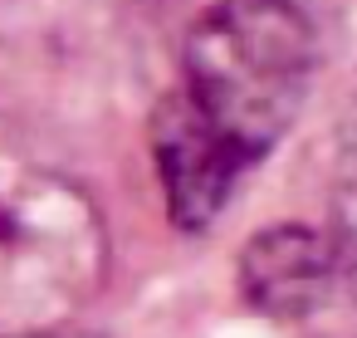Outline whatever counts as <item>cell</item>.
<instances>
[{
    "label": "cell",
    "instance_id": "1",
    "mask_svg": "<svg viewBox=\"0 0 357 338\" xmlns=\"http://www.w3.org/2000/svg\"><path fill=\"white\" fill-rule=\"evenodd\" d=\"M181 94L259 162L303 113L313 89V25L289 0H215L181 54Z\"/></svg>",
    "mask_w": 357,
    "mask_h": 338
},
{
    "label": "cell",
    "instance_id": "2",
    "mask_svg": "<svg viewBox=\"0 0 357 338\" xmlns=\"http://www.w3.org/2000/svg\"><path fill=\"white\" fill-rule=\"evenodd\" d=\"M98 255V221L69 186L30 182L15 196H0V279L35 274L54 318L79 299Z\"/></svg>",
    "mask_w": 357,
    "mask_h": 338
},
{
    "label": "cell",
    "instance_id": "3",
    "mask_svg": "<svg viewBox=\"0 0 357 338\" xmlns=\"http://www.w3.org/2000/svg\"><path fill=\"white\" fill-rule=\"evenodd\" d=\"M152 162L162 177L167 216L181 230H206L235 196L245 167H255L181 89L162 94L152 108Z\"/></svg>",
    "mask_w": 357,
    "mask_h": 338
},
{
    "label": "cell",
    "instance_id": "4",
    "mask_svg": "<svg viewBox=\"0 0 357 338\" xmlns=\"http://www.w3.org/2000/svg\"><path fill=\"white\" fill-rule=\"evenodd\" d=\"M337 279H342L337 245L308 226L259 230L240 250V294H245V304H255L259 314H274V318L313 314Z\"/></svg>",
    "mask_w": 357,
    "mask_h": 338
},
{
    "label": "cell",
    "instance_id": "5",
    "mask_svg": "<svg viewBox=\"0 0 357 338\" xmlns=\"http://www.w3.org/2000/svg\"><path fill=\"white\" fill-rule=\"evenodd\" d=\"M337 255H342V274L357 284V147L347 157L342 186H337Z\"/></svg>",
    "mask_w": 357,
    "mask_h": 338
},
{
    "label": "cell",
    "instance_id": "6",
    "mask_svg": "<svg viewBox=\"0 0 357 338\" xmlns=\"http://www.w3.org/2000/svg\"><path fill=\"white\" fill-rule=\"evenodd\" d=\"M20 338H93V333H69V328H40V333H20Z\"/></svg>",
    "mask_w": 357,
    "mask_h": 338
}]
</instances>
